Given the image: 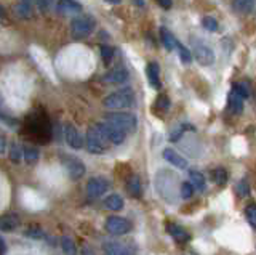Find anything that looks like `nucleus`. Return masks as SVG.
Instances as JSON below:
<instances>
[{"label": "nucleus", "mask_w": 256, "mask_h": 255, "mask_svg": "<svg viewBox=\"0 0 256 255\" xmlns=\"http://www.w3.org/2000/svg\"><path fill=\"white\" fill-rule=\"evenodd\" d=\"M64 165L67 174L72 180H80L83 175H85V165L80 159L75 158H64Z\"/></svg>", "instance_id": "nucleus-9"}, {"label": "nucleus", "mask_w": 256, "mask_h": 255, "mask_svg": "<svg viewBox=\"0 0 256 255\" xmlns=\"http://www.w3.org/2000/svg\"><path fill=\"white\" fill-rule=\"evenodd\" d=\"M82 255H96V254H95V251H93L90 246H85L82 249Z\"/></svg>", "instance_id": "nucleus-42"}, {"label": "nucleus", "mask_w": 256, "mask_h": 255, "mask_svg": "<svg viewBox=\"0 0 256 255\" xmlns=\"http://www.w3.org/2000/svg\"><path fill=\"white\" fill-rule=\"evenodd\" d=\"M99 53H101L103 60H104V63H109V61L112 60V56H114V50L111 48V47L103 45L101 48H99Z\"/></svg>", "instance_id": "nucleus-34"}, {"label": "nucleus", "mask_w": 256, "mask_h": 255, "mask_svg": "<svg viewBox=\"0 0 256 255\" xmlns=\"http://www.w3.org/2000/svg\"><path fill=\"white\" fill-rule=\"evenodd\" d=\"M176 50H178V53H180V58H181V61L182 63H191L192 61V56H191V51L186 48L184 45H182L181 42H178L176 44Z\"/></svg>", "instance_id": "nucleus-30"}, {"label": "nucleus", "mask_w": 256, "mask_h": 255, "mask_svg": "<svg viewBox=\"0 0 256 255\" xmlns=\"http://www.w3.org/2000/svg\"><path fill=\"white\" fill-rule=\"evenodd\" d=\"M245 217H247L248 223L256 230V204H250L245 209Z\"/></svg>", "instance_id": "nucleus-31"}, {"label": "nucleus", "mask_w": 256, "mask_h": 255, "mask_svg": "<svg viewBox=\"0 0 256 255\" xmlns=\"http://www.w3.org/2000/svg\"><path fill=\"white\" fill-rule=\"evenodd\" d=\"M168 233H170V236L173 238L176 242H180V244H184V242H187L191 239V234L187 233L182 226L176 225V223H170V225H168Z\"/></svg>", "instance_id": "nucleus-17"}, {"label": "nucleus", "mask_w": 256, "mask_h": 255, "mask_svg": "<svg viewBox=\"0 0 256 255\" xmlns=\"http://www.w3.org/2000/svg\"><path fill=\"white\" fill-rule=\"evenodd\" d=\"M56 10L62 15H75L82 12V3L77 0H58Z\"/></svg>", "instance_id": "nucleus-12"}, {"label": "nucleus", "mask_w": 256, "mask_h": 255, "mask_svg": "<svg viewBox=\"0 0 256 255\" xmlns=\"http://www.w3.org/2000/svg\"><path fill=\"white\" fill-rule=\"evenodd\" d=\"M37 2V7L40 8V12H46L51 5V0H35Z\"/></svg>", "instance_id": "nucleus-39"}, {"label": "nucleus", "mask_w": 256, "mask_h": 255, "mask_svg": "<svg viewBox=\"0 0 256 255\" xmlns=\"http://www.w3.org/2000/svg\"><path fill=\"white\" fill-rule=\"evenodd\" d=\"M237 192H239L240 197H247V196L250 194V185H248V181L245 180V178L239 181V185H237Z\"/></svg>", "instance_id": "nucleus-33"}, {"label": "nucleus", "mask_w": 256, "mask_h": 255, "mask_svg": "<svg viewBox=\"0 0 256 255\" xmlns=\"http://www.w3.org/2000/svg\"><path fill=\"white\" fill-rule=\"evenodd\" d=\"M186 130V127L182 126V124H180V126H176L173 130H171V133H170V140L171 142H178V140L181 138V135H182V132Z\"/></svg>", "instance_id": "nucleus-36"}, {"label": "nucleus", "mask_w": 256, "mask_h": 255, "mask_svg": "<svg viewBox=\"0 0 256 255\" xmlns=\"http://www.w3.org/2000/svg\"><path fill=\"white\" fill-rule=\"evenodd\" d=\"M23 158L28 164H35L40 158V153L35 146H23Z\"/></svg>", "instance_id": "nucleus-23"}, {"label": "nucleus", "mask_w": 256, "mask_h": 255, "mask_svg": "<svg viewBox=\"0 0 256 255\" xmlns=\"http://www.w3.org/2000/svg\"><path fill=\"white\" fill-rule=\"evenodd\" d=\"M194 58L200 63L202 66H210L215 61V53L210 47L207 45H197L194 50Z\"/></svg>", "instance_id": "nucleus-10"}, {"label": "nucleus", "mask_w": 256, "mask_h": 255, "mask_svg": "<svg viewBox=\"0 0 256 255\" xmlns=\"http://www.w3.org/2000/svg\"><path fill=\"white\" fill-rule=\"evenodd\" d=\"M232 90L237 92L240 96L245 98V100H247V98L250 96V92H248V88H247V85H245V84H236V85H234Z\"/></svg>", "instance_id": "nucleus-37"}, {"label": "nucleus", "mask_w": 256, "mask_h": 255, "mask_svg": "<svg viewBox=\"0 0 256 255\" xmlns=\"http://www.w3.org/2000/svg\"><path fill=\"white\" fill-rule=\"evenodd\" d=\"M10 159L13 160V162H19L21 159H24L23 158V148H19L18 144H12L10 146Z\"/></svg>", "instance_id": "nucleus-32"}, {"label": "nucleus", "mask_w": 256, "mask_h": 255, "mask_svg": "<svg viewBox=\"0 0 256 255\" xmlns=\"http://www.w3.org/2000/svg\"><path fill=\"white\" fill-rule=\"evenodd\" d=\"M19 226V218L16 213H5L0 220V230L3 233H12Z\"/></svg>", "instance_id": "nucleus-14"}, {"label": "nucleus", "mask_w": 256, "mask_h": 255, "mask_svg": "<svg viewBox=\"0 0 256 255\" xmlns=\"http://www.w3.org/2000/svg\"><path fill=\"white\" fill-rule=\"evenodd\" d=\"M170 108V100L166 96H159V101H157V109L160 111H166V109Z\"/></svg>", "instance_id": "nucleus-38"}, {"label": "nucleus", "mask_w": 256, "mask_h": 255, "mask_svg": "<svg viewBox=\"0 0 256 255\" xmlns=\"http://www.w3.org/2000/svg\"><path fill=\"white\" fill-rule=\"evenodd\" d=\"M61 247H62V252L66 255H77V246L71 238H67V236L61 238Z\"/></svg>", "instance_id": "nucleus-25"}, {"label": "nucleus", "mask_w": 256, "mask_h": 255, "mask_svg": "<svg viewBox=\"0 0 256 255\" xmlns=\"http://www.w3.org/2000/svg\"><path fill=\"white\" fill-rule=\"evenodd\" d=\"M96 127L99 128V132L107 138V142L111 144H122L125 142V138H127V132H123L122 128H119L117 126H114V124L109 121L98 122Z\"/></svg>", "instance_id": "nucleus-4"}, {"label": "nucleus", "mask_w": 256, "mask_h": 255, "mask_svg": "<svg viewBox=\"0 0 256 255\" xmlns=\"http://www.w3.org/2000/svg\"><path fill=\"white\" fill-rule=\"evenodd\" d=\"M146 74H148V80L152 88L155 90H159L162 87V82H160V67L157 63H149L148 64V69H146Z\"/></svg>", "instance_id": "nucleus-16"}, {"label": "nucleus", "mask_w": 256, "mask_h": 255, "mask_svg": "<svg viewBox=\"0 0 256 255\" xmlns=\"http://www.w3.org/2000/svg\"><path fill=\"white\" fill-rule=\"evenodd\" d=\"M24 2H28V3H30V5H32V2H34V0H24Z\"/></svg>", "instance_id": "nucleus-46"}, {"label": "nucleus", "mask_w": 256, "mask_h": 255, "mask_svg": "<svg viewBox=\"0 0 256 255\" xmlns=\"http://www.w3.org/2000/svg\"><path fill=\"white\" fill-rule=\"evenodd\" d=\"M160 39H162V44H164V47H165L166 50H173V48H176L178 40L173 37V34H171L168 29H165V28L160 29Z\"/></svg>", "instance_id": "nucleus-22"}, {"label": "nucleus", "mask_w": 256, "mask_h": 255, "mask_svg": "<svg viewBox=\"0 0 256 255\" xmlns=\"http://www.w3.org/2000/svg\"><path fill=\"white\" fill-rule=\"evenodd\" d=\"M16 13L19 18H29L30 15H32V5L24 2V0H21V2L16 5Z\"/></svg>", "instance_id": "nucleus-27"}, {"label": "nucleus", "mask_w": 256, "mask_h": 255, "mask_svg": "<svg viewBox=\"0 0 256 255\" xmlns=\"http://www.w3.org/2000/svg\"><path fill=\"white\" fill-rule=\"evenodd\" d=\"M0 140H2V149H0V153L5 154V151H7V143H5V137H3V135H2V138H0Z\"/></svg>", "instance_id": "nucleus-43"}, {"label": "nucleus", "mask_w": 256, "mask_h": 255, "mask_svg": "<svg viewBox=\"0 0 256 255\" xmlns=\"http://www.w3.org/2000/svg\"><path fill=\"white\" fill-rule=\"evenodd\" d=\"M187 255H198V254H196V252H189V254H187Z\"/></svg>", "instance_id": "nucleus-47"}, {"label": "nucleus", "mask_w": 256, "mask_h": 255, "mask_svg": "<svg viewBox=\"0 0 256 255\" xmlns=\"http://www.w3.org/2000/svg\"><path fill=\"white\" fill-rule=\"evenodd\" d=\"M189 180H191V183L196 186V190L205 191L207 181H205V176H203V174H200V172H197V170H191L189 172Z\"/></svg>", "instance_id": "nucleus-21"}, {"label": "nucleus", "mask_w": 256, "mask_h": 255, "mask_svg": "<svg viewBox=\"0 0 256 255\" xmlns=\"http://www.w3.org/2000/svg\"><path fill=\"white\" fill-rule=\"evenodd\" d=\"M162 156H164V159L166 162H170L171 165H175L178 169H186L187 167V160L182 158L181 154H178L175 149L171 148H165L162 151Z\"/></svg>", "instance_id": "nucleus-11"}, {"label": "nucleus", "mask_w": 256, "mask_h": 255, "mask_svg": "<svg viewBox=\"0 0 256 255\" xmlns=\"http://www.w3.org/2000/svg\"><path fill=\"white\" fill-rule=\"evenodd\" d=\"M202 26L208 31H216L218 29V21L211 16H205L202 19Z\"/></svg>", "instance_id": "nucleus-35"}, {"label": "nucleus", "mask_w": 256, "mask_h": 255, "mask_svg": "<svg viewBox=\"0 0 256 255\" xmlns=\"http://www.w3.org/2000/svg\"><path fill=\"white\" fill-rule=\"evenodd\" d=\"M96 28V21L95 18L90 16V15H82V16H77L72 19L71 23V31H72V35H74L75 39H83V37H88L93 31Z\"/></svg>", "instance_id": "nucleus-3"}, {"label": "nucleus", "mask_w": 256, "mask_h": 255, "mask_svg": "<svg viewBox=\"0 0 256 255\" xmlns=\"http://www.w3.org/2000/svg\"><path fill=\"white\" fill-rule=\"evenodd\" d=\"M103 204L111 212H119L123 209V199H122V196H119V194H109L106 199H104Z\"/></svg>", "instance_id": "nucleus-19"}, {"label": "nucleus", "mask_w": 256, "mask_h": 255, "mask_svg": "<svg viewBox=\"0 0 256 255\" xmlns=\"http://www.w3.org/2000/svg\"><path fill=\"white\" fill-rule=\"evenodd\" d=\"M128 77V72L123 69V67H117V69L109 71L106 76L103 77V80L106 84H123Z\"/></svg>", "instance_id": "nucleus-15"}, {"label": "nucleus", "mask_w": 256, "mask_h": 255, "mask_svg": "<svg viewBox=\"0 0 256 255\" xmlns=\"http://www.w3.org/2000/svg\"><path fill=\"white\" fill-rule=\"evenodd\" d=\"M106 2H109V3H112V5H119L122 0H106Z\"/></svg>", "instance_id": "nucleus-44"}, {"label": "nucleus", "mask_w": 256, "mask_h": 255, "mask_svg": "<svg viewBox=\"0 0 256 255\" xmlns=\"http://www.w3.org/2000/svg\"><path fill=\"white\" fill-rule=\"evenodd\" d=\"M106 121L112 122L114 126H117L119 128H122L123 132H133L136 128V117L130 112H109L106 114Z\"/></svg>", "instance_id": "nucleus-5"}, {"label": "nucleus", "mask_w": 256, "mask_h": 255, "mask_svg": "<svg viewBox=\"0 0 256 255\" xmlns=\"http://www.w3.org/2000/svg\"><path fill=\"white\" fill-rule=\"evenodd\" d=\"M194 190H196V186L191 183V181H184V183L181 185V197L182 199H191L192 196H194Z\"/></svg>", "instance_id": "nucleus-29"}, {"label": "nucleus", "mask_w": 256, "mask_h": 255, "mask_svg": "<svg viewBox=\"0 0 256 255\" xmlns=\"http://www.w3.org/2000/svg\"><path fill=\"white\" fill-rule=\"evenodd\" d=\"M106 231L114 234V236H122V234H127L132 231V223H130L127 218L119 217V215H112L106 220Z\"/></svg>", "instance_id": "nucleus-6"}, {"label": "nucleus", "mask_w": 256, "mask_h": 255, "mask_svg": "<svg viewBox=\"0 0 256 255\" xmlns=\"http://www.w3.org/2000/svg\"><path fill=\"white\" fill-rule=\"evenodd\" d=\"M104 255H135L132 249L122 242H107L104 244Z\"/></svg>", "instance_id": "nucleus-13"}, {"label": "nucleus", "mask_w": 256, "mask_h": 255, "mask_svg": "<svg viewBox=\"0 0 256 255\" xmlns=\"http://www.w3.org/2000/svg\"><path fill=\"white\" fill-rule=\"evenodd\" d=\"M135 101V95L133 92L130 90V88H122V90H117L111 93V95H107L104 98V106L107 109H114V111H117V109H127L133 105Z\"/></svg>", "instance_id": "nucleus-1"}, {"label": "nucleus", "mask_w": 256, "mask_h": 255, "mask_svg": "<svg viewBox=\"0 0 256 255\" xmlns=\"http://www.w3.org/2000/svg\"><path fill=\"white\" fill-rule=\"evenodd\" d=\"M256 0H234L232 2V8L236 10L237 13H248L250 10L253 8Z\"/></svg>", "instance_id": "nucleus-24"}, {"label": "nucleus", "mask_w": 256, "mask_h": 255, "mask_svg": "<svg viewBox=\"0 0 256 255\" xmlns=\"http://www.w3.org/2000/svg\"><path fill=\"white\" fill-rule=\"evenodd\" d=\"M64 138L66 143L69 144L72 149H80L83 148V137L80 135L79 128L72 124H66L64 126Z\"/></svg>", "instance_id": "nucleus-8"}, {"label": "nucleus", "mask_w": 256, "mask_h": 255, "mask_svg": "<svg viewBox=\"0 0 256 255\" xmlns=\"http://www.w3.org/2000/svg\"><path fill=\"white\" fill-rule=\"evenodd\" d=\"M213 181H215L216 185L219 186H223V185H226V181H227V172L224 170V169H216V170H213Z\"/></svg>", "instance_id": "nucleus-28"}, {"label": "nucleus", "mask_w": 256, "mask_h": 255, "mask_svg": "<svg viewBox=\"0 0 256 255\" xmlns=\"http://www.w3.org/2000/svg\"><path fill=\"white\" fill-rule=\"evenodd\" d=\"M136 3H138V5H143L144 2H143V0H136Z\"/></svg>", "instance_id": "nucleus-45"}, {"label": "nucleus", "mask_w": 256, "mask_h": 255, "mask_svg": "<svg viewBox=\"0 0 256 255\" xmlns=\"http://www.w3.org/2000/svg\"><path fill=\"white\" fill-rule=\"evenodd\" d=\"M26 236L30 238V239H35V241H44V239H46L45 231L42 230V228H39V226L28 228V230H26Z\"/></svg>", "instance_id": "nucleus-26"}, {"label": "nucleus", "mask_w": 256, "mask_h": 255, "mask_svg": "<svg viewBox=\"0 0 256 255\" xmlns=\"http://www.w3.org/2000/svg\"><path fill=\"white\" fill-rule=\"evenodd\" d=\"M109 143L107 138L99 132V128L95 126L91 128H88L87 132V140H85V146L88 149V153L91 154H104L109 149Z\"/></svg>", "instance_id": "nucleus-2"}, {"label": "nucleus", "mask_w": 256, "mask_h": 255, "mask_svg": "<svg viewBox=\"0 0 256 255\" xmlns=\"http://www.w3.org/2000/svg\"><path fill=\"white\" fill-rule=\"evenodd\" d=\"M127 190L133 197L143 196V181H141L139 175H132L127 181Z\"/></svg>", "instance_id": "nucleus-18"}, {"label": "nucleus", "mask_w": 256, "mask_h": 255, "mask_svg": "<svg viewBox=\"0 0 256 255\" xmlns=\"http://www.w3.org/2000/svg\"><path fill=\"white\" fill-rule=\"evenodd\" d=\"M0 255H7V242H5V238H0Z\"/></svg>", "instance_id": "nucleus-41"}, {"label": "nucleus", "mask_w": 256, "mask_h": 255, "mask_svg": "<svg viewBox=\"0 0 256 255\" xmlns=\"http://www.w3.org/2000/svg\"><path fill=\"white\" fill-rule=\"evenodd\" d=\"M107 190H109V181L106 178H103V176H93L87 183V194L91 199L101 197Z\"/></svg>", "instance_id": "nucleus-7"}, {"label": "nucleus", "mask_w": 256, "mask_h": 255, "mask_svg": "<svg viewBox=\"0 0 256 255\" xmlns=\"http://www.w3.org/2000/svg\"><path fill=\"white\" fill-rule=\"evenodd\" d=\"M243 96H240L237 92H231V96H229V106H231L234 114H242L243 112Z\"/></svg>", "instance_id": "nucleus-20"}, {"label": "nucleus", "mask_w": 256, "mask_h": 255, "mask_svg": "<svg viewBox=\"0 0 256 255\" xmlns=\"http://www.w3.org/2000/svg\"><path fill=\"white\" fill-rule=\"evenodd\" d=\"M157 3L160 5L162 8H165V10H168L171 5H173V2H171V0H157Z\"/></svg>", "instance_id": "nucleus-40"}]
</instances>
